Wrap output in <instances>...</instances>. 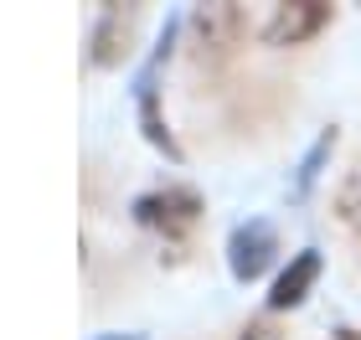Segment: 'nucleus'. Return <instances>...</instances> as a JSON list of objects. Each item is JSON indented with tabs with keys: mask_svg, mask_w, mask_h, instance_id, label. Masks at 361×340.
<instances>
[{
	"mask_svg": "<svg viewBox=\"0 0 361 340\" xmlns=\"http://www.w3.org/2000/svg\"><path fill=\"white\" fill-rule=\"evenodd\" d=\"M248 37V11L243 6H196L191 15V46L196 62H227Z\"/></svg>",
	"mask_w": 361,
	"mask_h": 340,
	"instance_id": "f257e3e1",
	"label": "nucleus"
},
{
	"mask_svg": "<svg viewBox=\"0 0 361 340\" xmlns=\"http://www.w3.org/2000/svg\"><path fill=\"white\" fill-rule=\"evenodd\" d=\"M135 217L140 227L150 232H166V237H186L196 222H202V196L186 186H166V191H150V196L135 201Z\"/></svg>",
	"mask_w": 361,
	"mask_h": 340,
	"instance_id": "f03ea898",
	"label": "nucleus"
},
{
	"mask_svg": "<svg viewBox=\"0 0 361 340\" xmlns=\"http://www.w3.org/2000/svg\"><path fill=\"white\" fill-rule=\"evenodd\" d=\"M274 253H279V237H274L269 222H243L238 232L227 237V268H233V279H243V284H253L258 273L274 263Z\"/></svg>",
	"mask_w": 361,
	"mask_h": 340,
	"instance_id": "7ed1b4c3",
	"label": "nucleus"
},
{
	"mask_svg": "<svg viewBox=\"0 0 361 340\" xmlns=\"http://www.w3.org/2000/svg\"><path fill=\"white\" fill-rule=\"evenodd\" d=\"M325 26H331V6H325V0H289V6H279L269 15L264 42L269 46H300V42H310Z\"/></svg>",
	"mask_w": 361,
	"mask_h": 340,
	"instance_id": "20e7f679",
	"label": "nucleus"
},
{
	"mask_svg": "<svg viewBox=\"0 0 361 340\" xmlns=\"http://www.w3.org/2000/svg\"><path fill=\"white\" fill-rule=\"evenodd\" d=\"M135 21H140L135 6H109L104 11V21H98V31H93V62H98V68L124 62L129 37H135Z\"/></svg>",
	"mask_w": 361,
	"mask_h": 340,
	"instance_id": "39448f33",
	"label": "nucleus"
},
{
	"mask_svg": "<svg viewBox=\"0 0 361 340\" xmlns=\"http://www.w3.org/2000/svg\"><path fill=\"white\" fill-rule=\"evenodd\" d=\"M315 279H320V253H315V248H305L284 273H279V284H274L269 304H274V310H294V304H300L310 289H315Z\"/></svg>",
	"mask_w": 361,
	"mask_h": 340,
	"instance_id": "423d86ee",
	"label": "nucleus"
},
{
	"mask_svg": "<svg viewBox=\"0 0 361 340\" xmlns=\"http://www.w3.org/2000/svg\"><path fill=\"white\" fill-rule=\"evenodd\" d=\"M331 150H336V129H325V134L315 139V150L305 155V165H300V181H294V196H305V191L320 181V170H325V160H331Z\"/></svg>",
	"mask_w": 361,
	"mask_h": 340,
	"instance_id": "0eeeda50",
	"label": "nucleus"
},
{
	"mask_svg": "<svg viewBox=\"0 0 361 340\" xmlns=\"http://www.w3.org/2000/svg\"><path fill=\"white\" fill-rule=\"evenodd\" d=\"M336 217L351 227V232H361V170H351L346 181L336 186Z\"/></svg>",
	"mask_w": 361,
	"mask_h": 340,
	"instance_id": "6e6552de",
	"label": "nucleus"
},
{
	"mask_svg": "<svg viewBox=\"0 0 361 340\" xmlns=\"http://www.w3.org/2000/svg\"><path fill=\"white\" fill-rule=\"evenodd\" d=\"M238 340H284V335H279L274 320H248V325L238 330Z\"/></svg>",
	"mask_w": 361,
	"mask_h": 340,
	"instance_id": "1a4fd4ad",
	"label": "nucleus"
},
{
	"mask_svg": "<svg viewBox=\"0 0 361 340\" xmlns=\"http://www.w3.org/2000/svg\"><path fill=\"white\" fill-rule=\"evenodd\" d=\"M336 340H361V335L356 330H336Z\"/></svg>",
	"mask_w": 361,
	"mask_h": 340,
	"instance_id": "9d476101",
	"label": "nucleus"
},
{
	"mask_svg": "<svg viewBox=\"0 0 361 340\" xmlns=\"http://www.w3.org/2000/svg\"><path fill=\"white\" fill-rule=\"evenodd\" d=\"M114 340H140V335H114Z\"/></svg>",
	"mask_w": 361,
	"mask_h": 340,
	"instance_id": "9b49d317",
	"label": "nucleus"
}]
</instances>
